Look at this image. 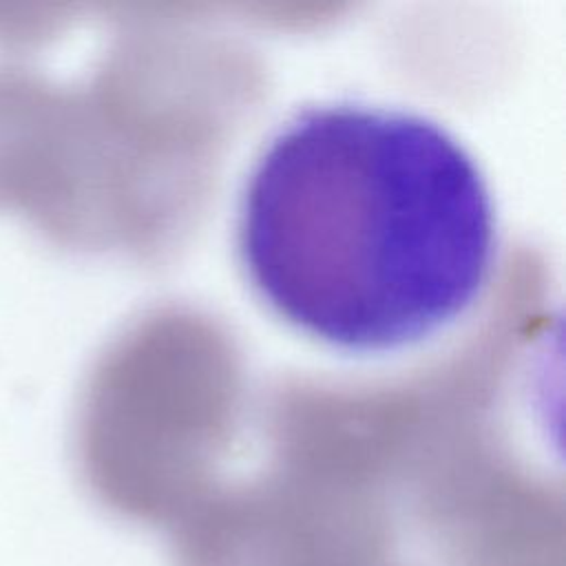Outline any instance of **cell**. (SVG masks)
Returning a JSON list of instances; mask_svg holds the SVG:
<instances>
[{
    "instance_id": "obj_1",
    "label": "cell",
    "mask_w": 566,
    "mask_h": 566,
    "mask_svg": "<svg viewBox=\"0 0 566 566\" xmlns=\"http://www.w3.org/2000/svg\"><path fill=\"white\" fill-rule=\"evenodd\" d=\"M239 254L259 296L298 332L345 352H391L478 301L495 210L478 164L438 122L316 104L259 155Z\"/></svg>"
}]
</instances>
